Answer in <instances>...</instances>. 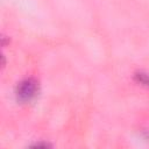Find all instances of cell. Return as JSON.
Segmentation results:
<instances>
[{
  "mask_svg": "<svg viewBox=\"0 0 149 149\" xmlns=\"http://www.w3.org/2000/svg\"><path fill=\"white\" fill-rule=\"evenodd\" d=\"M37 92H38V81L33 77H28L17 84L15 90V95L17 101L27 102L30 101L37 94Z\"/></svg>",
  "mask_w": 149,
  "mask_h": 149,
  "instance_id": "1",
  "label": "cell"
},
{
  "mask_svg": "<svg viewBox=\"0 0 149 149\" xmlns=\"http://www.w3.org/2000/svg\"><path fill=\"white\" fill-rule=\"evenodd\" d=\"M134 79L141 85L149 88V73L143 72V71H137L134 73Z\"/></svg>",
  "mask_w": 149,
  "mask_h": 149,
  "instance_id": "2",
  "label": "cell"
},
{
  "mask_svg": "<svg viewBox=\"0 0 149 149\" xmlns=\"http://www.w3.org/2000/svg\"><path fill=\"white\" fill-rule=\"evenodd\" d=\"M33 148H49V147H51L50 144H48V143H36V144H34V146H31Z\"/></svg>",
  "mask_w": 149,
  "mask_h": 149,
  "instance_id": "3",
  "label": "cell"
},
{
  "mask_svg": "<svg viewBox=\"0 0 149 149\" xmlns=\"http://www.w3.org/2000/svg\"><path fill=\"white\" fill-rule=\"evenodd\" d=\"M5 64H6V62H5V56L2 55V56H1V66L3 68V66H5Z\"/></svg>",
  "mask_w": 149,
  "mask_h": 149,
  "instance_id": "4",
  "label": "cell"
}]
</instances>
